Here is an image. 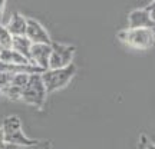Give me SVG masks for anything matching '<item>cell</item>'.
<instances>
[{
    "mask_svg": "<svg viewBox=\"0 0 155 149\" xmlns=\"http://www.w3.org/2000/svg\"><path fill=\"white\" fill-rule=\"evenodd\" d=\"M75 75H76L75 65H71V66L63 67V69H46L42 73V79H43V83L46 86L48 95L66 88Z\"/></svg>",
    "mask_w": 155,
    "mask_h": 149,
    "instance_id": "cell-1",
    "label": "cell"
},
{
    "mask_svg": "<svg viewBox=\"0 0 155 149\" xmlns=\"http://www.w3.org/2000/svg\"><path fill=\"white\" fill-rule=\"evenodd\" d=\"M46 96H48V90L43 83L42 75H30L28 85L23 89L20 99L28 105L42 109L46 102Z\"/></svg>",
    "mask_w": 155,
    "mask_h": 149,
    "instance_id": "cell-2",
    "label": "cell"
},
{
    "mask_svg": "<svg viewBox=\"0 0 155 149\" xmlns=\"http://www.w3.org/2000/svg\"><path fill=\"white\" fill-rule=\"evenodd\" d=\"M118 39L135 49H148L155 43L151 29H124L118 33Z\"/></svg>",
    "mask_w": 155,
    "mask_h": 149,
    "instance_id": "cell-3",
    "label": "cell"
},
{
    "mask_svg": "<svg viewBox=\"0 0 155 149\" xmlns=\"http://www.w3.org/2000/svg\"><path fill=\"white\" fill-rule=\"evenodd\" d=\"M76 53V47L72 44L52 42V53H50L49 69H63L73 65V57Z\"/></svg>",
    "mask_w": 155,
    "mask_h": 149,
    "instance_id": "cell-4",
    "label": "cell"
},
{
    "mask_svg": "<svg viewBox=\"0 0 155 149\" xmlns=\"http://www.w3.org/2000/svg\"><path fill=\"white\" fill-rule=\"evenodd\" d=\"M26 37L32 42L33 44L36 43H45V44H52V39L48 30L40 22L36 19L28 17V26H26Z\"/></svg>",
    "mask_w": 155,
    "mask_h": 149,
    "instance_id": "cell-5",
    "label": "cell"
},
{
    "mask_svg": "<svg viewBox=\"0 0 155 149\" xmlns=\"http://www.w3.org/2000/svg\"><path fill=\"white\" fill-rule=\"evenodd\" d=\"M155 26L154 17L144 9H135L128 15V29H152Z\"/></svg>",
    "mask_w": 155,
    "mask_h": 149,
    "instance_id": "cell-6",
    "label": "cell"
},
{
    "mask_svg": "<svg viewBox=\"0 0 155 149\" xmlns=\"http://www.w3.org/2000/svg\"><path fill=\"white\" fill-rule=\"evenodd\" d=\"M50 53H52V44H45V43L32 44L30 62L33 63L35 66L46 70V69H49Z\"/></svg>",
    "mask_w": 155,
    "mask_h": 149,
    "instance_id": "cell-7",
    "label": "cell"
},
{
    "mask_svg": "<svg viewBox=\"0 0 155 149\" xmlns=\"http://www.w3.org/2000/svg\"><path fill=\"white\" fill-rule=\"evenodd\" d=\"M26 26H28V17H25L22 13H13L9 22L6 23V28L9 29L12 36H25Z\"/></svg>",
    "mask_w": 155,
    "mask_h": 149,
    "instance_id": "cell-8",
    "label": "cell"
},
{
    "mask_svg": "<svg viewBox=\"0 0 155 149\" xmlns=\"http://www.w3.org/2000/svg\"><path fill=\"white\" fill-rule=\"evenodd\" d=\"M0 62L7 63V65H30L32 62L26 59L23 55H20L19 52L15 49H2L0 50ZM33 65V63H32Z\"/></svg>",
    "mask_w": 155,
    "mask_h": 149,
    "instance_id": "cell-9",
    "label": "cell"
},
{
    "mask_svg": "<svg viewBox=\"0 0 155 149\" xmlns=\"http://www.w3.org/2000/svg\"><path fill=\"white\" fill-rule=\"evenodd\" d=\"M32 42L25 36H13V43H12V49H15L19 52L20 55H23L26 59L30 60V50H32Z\"/></svg>",
    "mask_w": 155,
    "mask_h": 149,
    "instance_id": "cell-10",
    "label": "cell"
},
{
    "mask_svg": "<svg viewBox=\"0 0 155 149\" xmlns=\"http://www.w3.org/2000/svg\"><path fill=\"white\" fill-rule=\"evenodd\" d=\"M13 43V36L6 28V24L0 23V47L2 49H10Z\"/></svg>",
    "mask_w": 155,
    "mask_h": 149,
    "instance_id": "cell-11",
    "label": "cell"
},
{
    "mask_svg": "<svg viewBox=\"0 0 155 149\" xmlns=\"http://www.w3.org/2000/svg\"><path fill=\"white\" fill-rule=\"evenodd\" d=\"M15 73H7V72H0V95L2 92H5L6 89L12 85Z\"/></svg>",
    "mask_w": 155,
    "mask_h": 149,
    "instance_id": "cell-12",
    "label": "cell"
},
{
    "mask_svg": "<svg viewBox=\"0 0 155 149\" xmlns=\"http://www.w3.org/2000/svg\"><path fill=\"white\" fill-rule=\"evenodd\" d=\"M147 10L150 11V13H151V16L154 17V20H155V0H152V2H151L150 5L147 6Z\"/></svg>",
    "mask_w": 155,
    "mask_h": 149,
    "instance_id": "cell-13",
    "label": "cell"
},
{
    "mask_svg": "<svg viewBox=\"0 0 155 149\" xmlns=\"http://www.w3.org/2000/svg\"><path fill=\"white\" fill-rule=\"evenodd\" d=\"M5 6H6V0H0V23H3V13H5Z\"/></svg>",
    "mask_w": 155,
    "mask_h": 149,
    "instance_id": "cell-14",
    "label": "cell"
},
{
    "mask_svg": "<svg viewBox=\"0 0 155 149\" xmlns=\"http://www.w3.org/2000/svg\"><path fill=\"white\" fill-rule=\"evenodd\" d=\"M145 149H155V145H152L151 142H147L145 144Z\"/></svg>",
    "mask_w": 155,
    "mask_h": 149,
    "instance_id": "cell-15",
    "label": "cell"
},
{
    "mask_svg": "<svg viewBox=\"0 0 155 149\" xmlns=\"http://www.w3.org/2000/svg\"><path fill=\"white\" fill-rule=\"evenodd\" d=\"M151 30H152V34H154V39H155V26L152 29H151Z\"/></svg>",
    "mask_w": 155,
    "mask_h": 149,
    "instance_id": "cell-16",
    "label": "cell"
}]
</instances>
